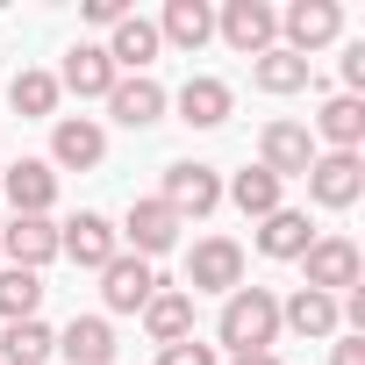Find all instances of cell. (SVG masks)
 I'll list each match as a JSON object with an SVG mask.
<instances>
[{
    "label": "cell",
    "instance_id": "obj_1",
    "mask_svg": "<svg viewBox=\"0 0 365 365\" xmlns=\"http://www.w3.org/2000/svg\"><path fill=\"white\" fill-rule=\"evenodd\" d=\"M215 336L230 344V358H237V351H272V344H279V294H272V287H237V294H222Z\"/></svg>",
    "mask_w": 365,
    "mask_h": 365
},
{
    "label": "cell",
    "instance_id": "obj_2",
    "mask_svg": "<svg viewBox=\"0 0 365 365\" xmlns=\"http://www.w3.org/2000/svg\"><path fill=\"white\" fill-rule=\"evenodd\" d=\"M179 222H201V215H215L222 208V172L215 165H194V158H179V165H165V194H158Z\"/></svg>",
    "mask_w": 365,
    "mask_h": 365
},
{
    "label": "cell",
    "instance_id": "obj_3",
    "mask_svg": "<svg viewBox=\"0 0 365 365\" xmlns=\"http://www.w3.org/2000/svg\"><path fill=\"white\" fill-rule=\"evenodd\" d=\"M301 272H308V287L315 294H351L358 279H365V251L351 244V237H315L308 251H301Z\"/></svg>",
    "mask_w": 365,
    "mask_h": 365
},
{
    "label": "cell",
    "instance_id": "obj_4",
    "mask_svg": "<svg viewBox=\"0 0 365 365\" xmlns=\"http://www.w3.org/2000/svg\"><path fill=\"white\" fill-rule=\"evenodd\" d=\"M336 36H344V8H336V0H294V8H279V51L315 58Z\"/></svg>",
    "mask_w": 365,
    "mask_h": 365
},
{
    "label": "cell",
    "instance_id": "obj_5",
    "mask_svg": "<svg viewBox=\"0 0 365 365\" xmlns=\"http://www.w3.org/2000/svg\"><path fill=\"white\" fill-rule=\"evenodd\" d=\"M244 287V244L237 237H201L187 251V294H237Z\"/></svg>",
    "mask_w": 365,
    "mask_h": 365
},
{
    "label": "cell",
    "instance_id": "obj_6",
    "mask_svg": "<svg viewBox=\"0 0 365 365\" xmlns=\"http://www.w3.org/2000/svg\"><path fill=\"white\" fill-rule=\"evenodd\" d=\"M215 36L230 51H244V58H265L279 43V8L272 0H230V8L215 15Z\"/></svg>",
    "mask_w": 365,
    "mask_h": 365
},
{
    "label": "cell",
    "instance_id": "obj_7",
    "mask_svg": "<svg viewBox=\"0 0 365 365\" xmlns=\"http://www.w3.org/2000/svg\"><path fill=\"white\" fill-rule=\"evenodd\" d=\"M58 258H72V265H86V272H101V265H115L122 258V230L108 222V215H93V208H79L65 230H58Z\"/></svg>",
    "mask_w": 365,
    "mask_h": 365
},
{
    "label": "cell",
    "instance_id": "obj_8",
    "mask_svg": "<svg viewBox=\"0 0 365 365\" xmlns=\"http://www.w3.org/2000/svg\"><path fill=\"white\" fill-rule=\"evenodd\" d=\"M358 194H365L358 150H315V165H308V201H315V208H351Z\"/></svg>",
    "mask_w": 365,
    "mask_h": 365
},
{
    "label": "cell",
    "instance_id": "obj_9",
    "mask_svg": "<svg viewBox=\"0 0 365 365\" xmlns=\"http://www.w3.org/2000/svg\"><path fill=\"white\" fill-rule=\"evenodd\" d=\"M258 165L279 179V187H287V179H308V165H315V136H308L301 122H265V129H258Z\"/></svg>",
    "mask_w": 365,
    "mask_h": 365
},
{
    "label": "cell",
    "instance_id": "obj_10",
    "mask_svg": "<svg viewBox=\"0 0 365 365\" xmlns=\"http://www.w3.org/2000/svg\"><path fill=\"white\" fill-rule=\"evenodd\" d=\"M179 230H187V222H179L158 194H150V201H129V215H122V237H129V251H136L143 265H150V258H165V251L179 244Z\"/></svg>",
    "mask_w": 365,
    "mask_h": 365
},
{
    "label": "cell",
    "instance_id": "obj_11",
    "mask_svg": "<svg viewBox=\"0 0 365 365\" xmlns=\"http://www.w3.org/2000/svg\"><path fill=\"white\" fill-rule=\"evenodd\" d=\"M108 158V129L93 122V115H58V129H51V172L65 165V172H93Z\"/></svg>",
    "mask_w": 365,
    "mask_h": 365
},
{
    "label": "cell",
    "instance_id": "obj_12",
    "mask_svg": "<svg viewBox=\"0 0 365 365\" xmlns=\"http://www.w3.org/2000/svg\"><path fill=\"white\" fill-rule=\"evenodd\" d=\"M165 279L136 258V251H122L115 265H101V301H108V315H143V301L158 294Z\"/></svg>",
    "mask_w": 365,
    "mask_h": 365
},
{
    "label": "cell",
    "instance_id": "obj_13",
    "mask_svg": "<svg viewBox=\"0 0 365 365\" xmlns=\"http://www.w3.org/2000/svg\"><path fill=\"white\" fill-rule=\"evenodd\" d=\"M0 258L22 265V272H43L58 258V222L51 215H15L8 230H0Z\"/></svg>",
    "mask_w": 365,
    "mask_h": 365
},
{
    "label": "cell",
    "instance_id": "obj_14",
    "mask_svg": "<svg viewBox=\"0 0 365 365\" xmlns=\"http://www.w3.org/2000/svg\"><path fill=\"white\" fill-rule=\"evenodd\" d=\"M0 194L15 201V215H51V201H58V172H51L43 158L0 165Z\"/></svg>",
    "mask_w": 365,
    "mask_h": 365
},
{
    "label": "cell",
    "instance_id": "obj_15",
    "mask_svg": "<svg viewBox=\"0 0 365 365\" xmlns=\"http://www.w3.org/2000/svg\"><path fill=\"white\" fill-rule=\"evenodd\" d=\"M101 51H108V65H115L122 79H136V72H150V58H158L165 43H158V22H143V15H122V22L108 29V43H101Z\"/></svg>",
    "mask_w": 365,
    "mask_h": 365
},
{
    "label": "cell",
    "instance_id": "obj_16",
    "mask_svg": "<svg viewBox=\"0 0 365 365\" xmlns=\"http://www.w3.org/2000/svg\"><path fill=\"white\" fill-rule=\"evenodd\" d=\"M115 65H108V51L101 43H72L65 51V72H58V93H79V101H108L115 93Z\"/></svg>",
    "mask_w": 365,
    "mask_h": 365
},
{
    "label": "cell",
    "instance_id": "obj_17",
    "mask_svg": "<svg viewBox=\"0 0 365 365\" xmlns=\"http://www.w3.org/2000/svg\"><path fill=\"white\" fill-rule=\"evenodd\" d=\"M230 108H237V93H230V79H215V72H201V79L179 86V122H187V129H222Z\"/></svg>",
    "mask_w": 365,
    "mask_h": 365
},
{
    "label": "cell",
    "instance_id": "obj_18",
    "mask_svg": "<svg viewBox=\"0 0 365 365\" xmlns=\"http://www.w3.org/2000/svg\"><path fill=\"white\" fill-rule=\"evenodd\" d=\"M108 115H115L122 129H150V122H165V86H158L150 72H136V79H115V93H108Z\"/></svg>",
    "mask_w": 365,
    "mask_h": 365
},
{
    "label": "cell",
    "instance_id": "obj_19",
    "mask_svg": "<svg viewBox=\"0 0 365 365\" xmlns=\"http://www.w3.org/2000/svg\"><path fill=\"white\" fill-rule=\"evenodd\" d=\"M143 329H150L158 351L179 344V336H194V294H187V287H158V294L143 301Z\"/></svg>",
    "mask_w": 365,
    "mask_h": 365
},
{
    "label": "cell",
    "instance_id": "obj_20",
    "mask_svg": "<svg viewBox=\"0 0 365 365\" xmlns=\"http://www.w3.org/2000/svg\"><path fill=\"white\" fill-rule=\"evenodd\" d=\"M208 36H215V8H208V0H165L158 43H172V51H201Z\"/></svg>",
    "mask_w": 365,
    "mask_h": 365
},
{
    "label": "cell",
    "instance_id": "obj_21",
    "mask_svg": "<svg viewBox=\"0 0 365 365\" xmlns=\"http://www.w3.org/2000/svg\"><path fill=\"white\" fill-rule=\"evenodd\" d=\"M279 329H294V336H336V329H344V315H336V301H329V294L294 287V294L279 301Z\"/></svg>",
    "mask_w": 365,
    "mask_h": 365
},
{
    "label": "cell",
    "instance_id": "obj_22",
    "mask_svg": "<svg viewBox=\"0 0 365 365\" xmlns=\"http://www.w3.org/2000/svg\"><path fill=\"white\" fill-rule=\"evenodd\" d=\"M58 351H65V365H115V329H108V315H72V322L58 329Z\"/></svg>",
    "mask_w": 365,
    "mask_h": 365
},
{
    "label": "cell",
    "instance_id": "obj_23",
    "mask_svg": "<svg viewBox=\"0 0 365 365\" xmlns=\"http://www.w3.org/2000/svg\"><path fill=\"white\" fill-rule=\"evenodd\" d=\"M308 79H315V65L308 58H294V51H265V58H251V86L258 93H272V101H287V93H308Z\"/></svg>",
    "mask_w": 365,
    "mask_h": 365
},
{
    "label": "cell",
    "instance_id": "obj_24",
    "mask_svg": "<svg viewBox=\"0 0 365 365\" xmlns=\"http://www.w3.org/2000/svg\"><path fill=\"white\" fill-rule=\"evenodd\" d=\"M315 136H322L329 150H358V143H365V101H358V93H336V101H322V115H315Z\"/></svg>",
    "mask_w": 365,
    "mask_h": 365
},
{
    "label": "cell",
    "instance_id": "obj_25",
    "mask_svg": "<svg viewBox=\"0 0 365 365\" xmlns=\"http://www.w3.org/2000/svg\"><path fill=\"white\" fill-rule=\"evenodd\" d=\"M308 244H315V230H308V215H301V208H272V215L258 222V251H265V258H279V265H287V258H301Z\"/></svg>",
    "mask_w": 365,
    "mask_h": 365
},
{
    "label": "cell",
    "instance_id": "obj_26",
    "mask_svg": "<svg viewBox=\"0 0 365 365\" xmlns=\"http://www.w3.org/2000/svg\"><path fill=\"white\" fill-rule=\"evenodd\" d=\"M222 194H230V201H237V208H244L251 222H265V215L279 208V179H272L265 165H244V172L230 179V187H222Z\"/></svg>",
    "mask_w": 365,
    "mask_h": 365
},
{
    "label": "cell",
    "instance_id": "obj_27",
    "mask_svg": "<svg viewBox=\"0 0 365 365\" xmlns=\"http://www.w3.org/2000/svg\"><path fill=\"white\" fill-rule=\"evenodd\" d=\"M36 308H43V272L8 265V272H0V322H29Z\"/></svg>",
    "mask_w": 365,
    "mask_h": 365
},
{
    "label": "cell",
    "instance_id": "obj_28",
    "mask_svg": "<svg viewBox=\"0 0 365 365\" xmlns=\"http://www.w3.org/2000/svg\"><path fill=\"white\" fill-rule=\"evenodd\" d=\"M58 351V336L29 315V322H8V336H0V365H43Z\"/></svg>",
    "mask_w": 365,
    "mask_h": 365
},
{
    "label": "cell",
    "instance_id": "obj_29",
    "mask_svg": "<svg viewBox=\"0 0 365 365\" xmlns=\"http://www.w3.org/2000/svg\"><path fill=\"white\" fill-rule=\"evenodd\" d=\"M8 101H15V115H58V72L22 65V72H15V86H8Z\"/></svg>",
    "mask_w": 365,
    "mask_h": 365
},
{
    "label": "cell",
    "instance_id": "obj_30",
    "mask_svg": "<svg viewBox=\"0 0 365 365\" xmlns=\"http://www.w3.org/2000/svg\"><path fill=\"white\" fill-rule=\"evenodd\" d=\"M158 365H222V358H215V344H201V336H179V344L158 351Z\"/></svg>",
    "mask_w": 365,
    "mask_h": 365
},
{
    "label": "cell",
    "instance_id": "obj_31",
    "mask_svg": "<svg viewBox=\"0 0 365 365\" xmlns=\"http://www.w3.org/2000/svg\"><path fill=\"white\" fill-rule=\"evenodd\" d=\"M358 86H365V43L344 51V93H358Z\"/></svg>",
    "mask_w": 365,
    "mask_h": 365
},
{
    "label": "cell",
    "instance_id": "obj_32",
    "mask_svg": "<svg viewBox=\"0 0 365 365\" xmlns=\"http://www.w3.org/2000/svg\"><path fill=\"white\" fill-rule=\"evenodd\" d=\"M129 8H122V0H86V22H101V29H115Z\"/></svg>",
    "mask_w": 365,
    "mask_h": 365
},
{
    "label": "cell",
    "instance_id": "obj_33",
    "mask_svg": "<svg viewBox=\"0 0 365 365\" xmlns=\"http://www.w3.org/2000/svg\"><path fill=\"white\" fill-rule=\"evenodd\" d=\"M329 365H365V336H336V351H329Z\"/></svg>",
    "mask_w": 365,
    "mask_h": 365
},
{
    "label": "cell",
    "instance_id": "obj_34",
    "mask_svg": "<svg viewBox=\"0 0 365 365\" xmlns=\"http://www.w3.org/2000/svg\"><path fill=\"white\" fill-rule=\"evenodd\" d=\"M230 365H279V358H272V351H237Z\"/></svg>",
    "mask_w": 365,
    "mask_h": 365
}]
</instances>
